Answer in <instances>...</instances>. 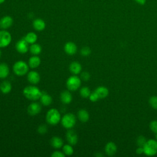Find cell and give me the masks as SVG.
<instances>
[{"label":"cell","mask_w":157,"mask_h":157,"mask_svg":"<svg viewBox=\"0 0 157 157\" xmlns=\"http://www.w3.org/2000/svg\"><path fill=\"white\" fill-rule=\"evenodd\" d=\"M94 91L98 94L99 99H104L106 98L109 94L108 88L104 86H100L97 87Z\"/></svg>","instance_id":"22"},{"label":"cell","mask_w":157,"mask_h":157,"mask_svg":"<svg viewBox=\"0 0 157 157\" xmlns=\"http://www.w3.org/2000/svg\"><path fill=\"white\" fill-rule=\"evenodd\" d=\"M150 128L151 131L157 134V120H153L150 122Z\"/></svg>","instance_id":"33"},{"label":"cell","mask_w":157,"mask_h":157,"mask_svg":"<svg viewBox=\"0 0 157 157\" xmlns=\"http://www.w3.org/2000/svg\"><path fill=\"white\" fill-rule=\"evenodd\" d=\"M12 41V36L9 32L3 29L0 31V48H4L9 45Z\"/></svg>","instance_id":"7"},{"label":"cell","mask_w":157,"mask_h":157,"mask_svg":"<svg viewBox=\"0 0 157 157\" xmlns=\"http://www.w3.org/2000/svg\"><path fill=\"white\" fill-rule=\"evenodd\" d=\"M41 110L42 107L40 104L36 102L31 103L27 109L28 113L31 116H34L39 114Z\"/></svg>","instance_id":"9"},{"label":"cell","mask_w":157,"mask_h":157,"mask_svg":"<svg viewBox=\"0 0 157 157\" xmlns=\"http://www.w3.org/2000/svg\"><path fill=\"white\" fill-rule=\"evenodd\" d=\"M80 78L83 81H88L90 78V74L87 71L82 72L80 74Z\"/></svg>","instance_id":"34"},{"label":"cell","mask_w":157,"mask_h":157,"mask_svg":"<svg viewBox=\"0 0 157 157\" xmlns=\"http://www.w3.org/2000/svg\"><path fill=\"white\" fill-rule=\"evenodd\" d=\"M29 50L33 55H38L42 52V47L39 44L37 43H34V44H31L29 48Z\"/></svg>","instance_id":"26"},{"label":"cell","mask_w":157,"mask_h":157,"mask_svg":"<svg viewBox=\"0 0 157 157\" xmlns=\"http://www.w3.org/2000/svg\"><path fill=\"white\" fill-rule=\"evenodd\" d=\"M136 152L137 154L138 155H141L142 153H144V147H139L136 150Z\"/></svg>","instance_id":"37"},{"label":"cell","mask_w":157,"mask_h":157,"mask_svg":"<svg viewBox=\"0 0 157 157\" xmlns=\"http://www.w3.org/2000/svg\"><path fill=\"white\" fill-rule=\"evenodd\" d=\"M5 1H6V0H0V4H2Z\"/></svg>","instance_id":"40"},{"label":"cell","mask_w":157,"mask_h":157,"mask_svg":"<svg viewBox=\"0 0 157 157\" xmlns=\"http://www.w3.org/2000/svg\"><path fill=\"white\" fill-rule=\"evenodd\" d=\"M149 104L153 109H157V96L150 97L149 99Z\"/></svg>","instance_id":"30"},{"label":"cell","mask_w":157,"mask_h":157,"mask_svg":"<svg viewBox=\"0 0 157 157\" xmlns=\"http://www.w3.org/2000/svg\"><path fill=\"white\" fill-rule=\"evenodd\" d=\"M40 103L45 106L50 105L52 102V98L50 95L45 92H42L40 97Z\"/></svg>","instance_id":"18"},{"label":"cell","mask_w":157,"mask_h":157,"mask_svg":"<svg viewBox=\"0 0 157 157\" xmlns=\"http://www.w3.org/2000/svg\"><path fill=\"white\" fill-rule=\"evenodd\" d=\"M63 126L67 129H72L76 124V117L72 113H66L61 120Z\"/></svg>","instance_id":"4"},{"label":"cell","mask_w":157,"mask_h":157,"mask_svg":"<svg viewBox=\"0 0 157 157\" xmlns=\"http://www.w3.org/2000/svg\"><path fill=\"white\" fill-rule=\"evenodd\" d=\"M59 98H60L61 101L65 104H70L72 100V96L71 93L67 90H64L62 91L60 94Z\"/></svg>","instance_id":"15"},{"label":"cell","mask_w":157,"mask_h":157,"mask_svg":"<svg viewBox=\"0 0 157 157\" xmlns=\"http://www.w3.org/2000/svg\"><path fill=\"white\" fill-rule=\"evenodd\" d=\"M66 139H67L68 144H69L72 145H75L78 142V136H77V134L75 133V132L74 131L72 130L71 129H70L66 132Z\"/></svg>","instance_id":"13"},{"label":"cell","mask_w":157,"mask_h":157,"mask_svg":"<svg viewBox=\"0 0 157 157\" xmlns=\"http://www.w3.org/2000/svg\"><path fill=\"white\" fill-rule=\"evenodd\" d=\"M27 79L28 82L32 85H36L39 82L40 77L37 71H32L28 73Z\"/></svg>","instance_id":"11"},{"label":"cell","mask_w":157,"mask_h":157,"mask_svg":"<svg viewBox=\"0 0 157 157\" xmlns=\"http://www.w3.org/2000/svg\"><path fill=\"white\" fill-rule=\"evenodd\" d=\"M147 0H134V1L136 2H137V4H140V5H144L146 2Z\"/></svg>","instance_id":"38"},{"label":"cell","mask_w":157,"mask_h":157,"mask_svg":"<svg viewBox=\"0 0 157 157\" xmlns=\"http://www.w3.org/2000/svg\"><path fill=\"white\" fill-rule=\"evenodd\" d=\"M81 86V78L77 75L70 76L66 81V86L69 91H75Z\"/></svg>","instance_id":"6"},{"label":"cell","mask_w":157,"mask_h":157,"mask_svg":"<svg viewBox=\"0 0 157 157\" xmlns=\"http://www.w3.org/2000/svg\"><path fill=\"white\" fill-rule=\"evenodd\" d=\"M47 122L50 125H56L61 120L60 112L56 109L52 108L48 110L45 116Z\"/></svg>","instance_id":"2"},{"label":"cell","mask_w":157,"mask_h":157,"mask_svg":"<svg viewBox=\"0 0 157 157\" xmlns=\"http://www.w3.org/2000/svg\"><path fill=\"white\" fill-rule=\"evenodd\" d=\"M96 156H102L103 155L99 153V154H96Z\"/></svg>","instance_id":"39"},{"label":"cell","mask_w":157,"mask_h":157,"mask_svg":"<svg viewBox=\"0 0 157 157\" xmlns=\"http://www.w3.org/2000/svg\"><path fill=\"white\" fill-rule=\"evenodd\" d=\"M9 74V67L6 63L0 64V78H6Z\"/></svg>","instance_id":"24"},{"label":"cell","mask_w":157,"mask_h":157,"mask_svg":"<svg viewBox=\"0 0 157 157\" xmlns=\"http://www.w3.org/2000/svg\"><path fill=\"white\" fill-rule=\"evenodd\" d=\"M82 65L77 61H73L69 64V71L74 75H78L82 71Z\"/></svg>","instance_id":"14"},{"label":"cell","mask_w":157,"mask_h":157,"mask_svg":"<svg viewBox=\"0 0 157 157\" xmlns=\"http://www.w3.org/2000/svg\"><path fill=\"white\" fill-rule=\"evenodd\" d=\"M156 140H157V134H156Z\"/></svg>","instance_id":"42"},{"label":"cell","mask_w":157,"mask_h":157,"mask_svg":"<svg viewBox=\"0 0 157 157\" xmlns=\"http://www.w3.org/2000/svg\"><path fill=\"white\" fill-rule=\"evenodd\" d=\"M29 70L28 64L23 61H18L15 62L13 66V72L18 76L26 75Z\"/></svg>","instance_id":"3"},{"label":"cell","mask_w":157,"mask_h":157,"mask_svg":"<svg viewBox=\"0 0 157 157\" xmlns=\"http://www.w3.org/2000/svg\"><path fill=\"white\" fill-rule=\"evenodd\" d=\"M77 117L80 121L85 123L88 121L90 118V114L86 110L80 109L77 113Z\"/></svg>","instance_id":"23"},{"label":"cell","mask_w":157,"mask_h":157,"mask_svg":"<svg viewBox=\"0 0 157 157\" xmlns=\"http://www.w3.org/2000/svg\"><path fill=\"white\" fill-rule=\"evenodd\" d=\"M91 53V48L89 47L85 46L82 48L80 50V54L83 56H89Z\"/></svg>","instance_id":"31"},{"label":"cell","mask_w":157,"mask_h":157,"mask_svg":"<svg viewBox=\"0 0 157 157\" xmlns=\"http://www.w3.org/2000/svg\"><path fill=\"white\" fill-rule=\"evenodd\" d=\"M12 86L11 83L8 80H4L0 84V91L3 94H8L12 90Z\"/></svg>","instance_id":"19"},{"label":"cell","mask_w":157,"mask_h":157,"mask_svg":"<svg viewBox=\"0 0 157 157\" xmlns=\"http://www.w3.org/2000/svg\"><path fill=\"white\" fill-rule=\"evenodd\" d=\"M91 94V91L87 86H83L80 90V94L83 98H87L90 96Z\"/></svg>","instance_id":"28"},{"label":"cell","mask_w":157,"mask_h":157,"mask_svg":"<svg viewBox=\"0 0 157 157\" xmlns=\"http://www.w3.org/2000/svg\"><path fill=\"white\" fill-rule=\"evenodd\" d=\"M33 26L35 30L41 31L45 28V23L41 18H36L33 21Z\"/></svg>","instance_id":"17"},{"label":"cell","mask_w":157,"mask_h":157,"mask_svg":"<svg viewBox=\"0 0 157 157\" xmlns=\"http://www.w3.org/2000/svg\"><path fill=\"white\" fill-rule=\"evenodd\" d=\"M40 59L37 55H33L31 56L28 61V66L32 69H35L39 67L40 64Z\"/></svg>","instance_id":"20"},{"label":"cell","mask_w":157,"mask_h":157,"mask_svg":"<svg viewBox=\"0 0 157 157\" xmlns=\"http://www.w3.org/2000/svg\"><path fill=\"white\" fill-rule=\"evenodd\" d=\"M47 126L45 124H40L37 128V131L40 134H45L47 132Z\"/></svg>","instance_id":"32"},{"label":"cell","mask_w":157,"mask_h":157,"mask_svg":"<svg viewBox=\"0 0 157 157\" xmlns=\"http://www.w3.org/2000/svg\"><path fill=\"white\" fill-rule=\"evenodd\" d=\"M1 51L0 50V58H1Z\"/></svg>","instance_id":"41"},{"label":"cell","mask_w":157,"mask_h":157,"mask_svg":"<svg viewBox=\"0 0 157 157\" xmlns=\"http://www.w3.org/2000/svg\"><path fill=\"white\" fill-rule=\"evenodd\" d=\"M13 21V18L10 16L6 15L3 17L0 20V28L2 29L9 28L12 25Z\"/></svg>","instance_id":"12"},{"label":"cell","mask_w":157,"mask_h":157,"mask_svg":"<svg viewBox=\"0 0 157 157\" xmlns=\"http://www.w3.org/2000/svg\"><path fill=\"white\" fill-rule=\"evenodd\" d=\"M28 43L25 40V39H21L19 40L15 44V48L17 51L21 53L25 54L29 50V46Z\"/></svg>","instance_id":"8"},{"label":"cell","mask_w":157,"mask_h":157,"mask_svg":"<svg viewBox=\"0 0 157 157\" xmlns=\"http://www.w3.org/2000/svg\"><path fill=\"white\" fill-rule=\"evenodd\" d=\"M42 91L40 89L34 85L26 86L23 90V93L26 98L31 101H36L40 99Z\"/></svg>","instance_id":"1"},{"label":"cell","mask_w":157,"mask_h":157,"mask_svg":"<svg viewBox=\"0 0 157 157\" xmlns=\"http://www.w3.org/2000/svg\"><path fill=\"white\" fill-rule=\"evenodd\" d=\"M117 145L113 142H108L105 146V152L108 156L113 155L117 152Z\"/></svg>","instance_id":"16"},{"label":"cell","mask_w":157,"mask_h":157,"mask_svg":"<svg viewBox=\"0 0 157 157\" xmlns=\"http://www.w3.org/2000/svg\"><path fill=\"white\" fill-rule=\"evenodd\" d=\"M63 152L66 156H71L74 153V149L72 145L68 144L63 146Z\"/></svg>","instance_id":"27"},{"label":"cell","mask_w":157,"mask_h":157,"mask_svg":"<svg viewBox=\"0 0 157 157\" xmlns=\"http://www.w3.org/2000/svg\"><path fill=\"white\" fill-rule=\"evenodd\" d=\"M51 156L52 157H64L66 155L63 152H61L60 151H55Z\"/></svg>","instance_id":"36"},{"label":"cell","mask_w":157,"mask_h":157,"mask_svg":"<svg viewBox=\"0 0 157 157\" xmlns=\"http://www.w3.org/2000/svg\"><path fill=\"white\" fill-rule=\"evenodd\" d=\"M147 140L146 139V138L143 136H140L137 137L136 142H137V145L139 147H144V146L145 145L146 142H147Z\"/></svg>","instance_id":"29"},{"label":"cell","mask_w":157,"mask_h":157,"mask_svg":"<svg viewBox=\"0 0 157 157\" xmlns=\"http://www.w3.org/2000/svg\"><path fill=\"white\" fill-rule=\"evenodd\" d=\"M24 39L29 44H33L37 41V36L34 32H29L26 34Z\"/></svg>","instance_id":"25"},{"label":"cell","mask_w":157,"mask_h":157,"mask_svg":"<svg viewBox=\"0 0 157 157\" xmlns=\"http://www.w3.org/2000/svg\"><path fill=\"white\" fill-rule=\"evenodd\" d=\"M88 98H89V99L91 102H96V101H97L99 99L98 94L95 91L91 93V94H90V96L88 97Z\"/></svg>","instance_id":"35"},{"label":"cell","mask_w":157,"mask_h":157,"mask_svg":"<svg viewBox=\"0 0 157 157\" xmlns=\"http://www.w3.org/2000/svg\"><path fill=\"white\" fill-rule=\"evenodd\" d=\"M64 50L68 55H74L77 51V47L76 44L72 42H68L65 44Z\"/></svg>","instance_id":"10"},{"label":"cell","mask_w":157,"mask_h":157,"mask_svg":"<svg viewBox=\"0 0 157 157\" xmlns=\"http://www.w3.org/2000/svg\"><path fill=\"white\" fill-rule=\"evenodd\" d=\"M50 145L56 149H59L63 146V140L58 136H53L50 139Z\"/></svg>","instance_id":"21"},{"label":"cell","mask_w":157,"mask_h":157,"mask_svg":"<svg viewBox=\"0 0 157 157\" xmlns=\"http://www.w3.org/2000/svg\"><path fill=\"white\" fill-rule=\"evenodd\" d=\"M144 153L147 156H154L157 153V140L149 139L144 146Z\"/></svg>","instance_id":"5"}]
</instances>
